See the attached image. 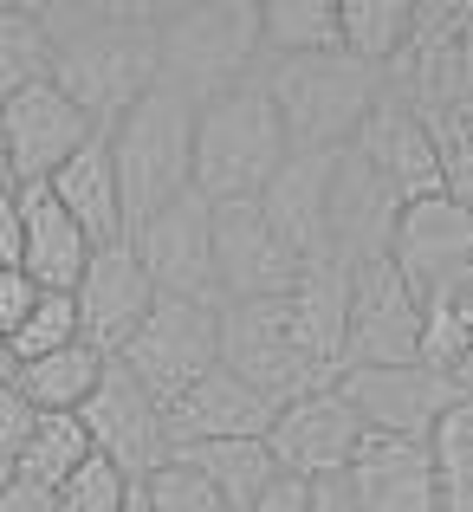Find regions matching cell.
I'll return each mask as SVG.
<instances>
[{"label": "cell", "instance_id": "cell-1", "mask_svg": "<svg viewBox=\"0 0 473 512\" xmlns=\"http://www.w3.org/2000/svg\"><path fill=\"white\" fill-rule=\"evenodd\" d=\"M52 39V85L98 130L156 91V0H33Z\"/></svg>", "mask_w": 473, "mask_h": 512}, {"label": "cell", "instance_id": "cell-2", "mask_svg": "<svg viewBox=\"0 0 473 512\" xmlns=\"http://www.w3.org/2000/svg\"><path fill=\"white\" fill-rule=\"evenodd\" d=\"M156 65V85L182 91L195 111L234 85H253L266 72L260 0H169L156 13Z\"/></svg>", "mask_w": 473, "mask_h": 512}, {"label": "cell", "instance_id": "cell-3", "mask_svg": "<svg viewBox=\"0 0 473 512\" xmlns=\"http://www.w3.org/2000/svg\"><path fill=\"white\" fill-rule=\"evenodd\" d=\"M286 163H292V143L260 78L221 91L195 111V195L208 208L260 201Z\"/></svg>", "mask_w": 473, "mask_h": 512}, {"label": "cell", "instance_id": "cell-4", "mask_svg": "<svg viewBox=\"0 0 473 512\" xmlns=\"http://www.w3.org/2000/svg\"><path fill=\"white\" fill-rule=\"evenodd\" d=\"M279 124H286L292 156H337L357 143L370 111L383 104V72L357 65L350 52H318V59H279L260 72Z\"/></svg>", "mask_w": 473, "mask_h": 512}, {"label": "cell", "instance_id": "cell-5", "mask_svg": "<svg viewBox=\"0 0 473 512\" xmlns=\"http://www.w3.org/2000/svg\"><path fill=\"white\" fill-rule=\"evenodd\" d=\"M104 143H111L117 195H124V240L195 188V104L182 91L156 85L104 130Z\"/></svg>", "mask_w": 473, "mask_h": 512}, {"label": "cell", "instance_id": "cell-6", "mask_svg": "<svg viewBox=\"0 0 473 512\" xmlns=\"http://www.w3.org/2000/svg\"><path fill=\"white\" fill-rule=\"evenodd\" d=\"M221 370H234L253 396H266L273 409L312 396V389H331L337 370L318 357V344L305 338L299 312L286 299H240L221 305Z\"/></svg>", "mask_w": 473, "mask_h": 512}, {"label": "cell", "instance_id": "cell-7", "mask_svg": "<svg viewBox=\"0 0 473 512\" xmlns=\"http://www.w3.org/2000/svg\"><path fill=\"white\" fill-rule=\"evenodd\" d=\"M117 363H124L156 402H175L182 389H195L208 370H221V305L156 299L150 318L137 325V338L124 344Z\"/></svg>", "mask_w": 473, "mask_h": 512}, {"label": "cell", "instance_id": "cell-8", "mask_svg": "<svg viewBox=\"0 0 473 512\" xmlns=\"http://www.w3.org/2000/svg\"><path fill=\"white\" fill-rule=\"evenodd\" d=\"M344 402L357 409L363 435L389 441H435V428L454 415L461 389L454 376L428 370V363H383V370H344L337 376Z\"/></svg>", "mask_w": 473, "mask_h": 512}, {"label": "cell", "instance_id": "cell-9", "mask_svg": "<svg viewBox=\"0 0 473 512\" xmlns=\"http://www.w3.org/2000/svg\"><path fill=\"white\" fill-rule=\"evenodd\" d=\"M78 422H85V435H91V454H104L124 480H150L175 454L169 448V422H162V402L117 357L104 363V383L91 389V402L78 409Z\"/></svg>", "mask_w": 473, "mask_h": 512}, {"label": "cell", "instance_id": "cell-10", "mask_svg": "<svg viewBox=\"0 0 473 512\" xmlns=\"http://www.w3.org/2000/svg\"><path fill=\"white\" fill-rule=\"evenodd\" d=\"M383 363H422V299L389 260H370L350 273L344 370H383Z\"/></svg>", "mask_w": 473, "mask_h": 512}, {"label": "cell", "instance_id": "cell-11", "mask_svg": "<svg viewBox=\"0 0 473 512\" xmlns=\"http://www.w3.org/2000/svg\"><path fill=\"white\" fill-rule=\"evenodd\" d=\"M143 273H150L156 299H195V305H221L214 286V208L188 188L182 201H169L162 214L130 234Z\"/></svg>", "mask_w": 473, "mask_h": 512}, {"label": "cell", "instance_id": "cell-12", "mask_svg": "<svg viewBox=\"0 0 473 512\" xmlns=\"http://www.w3.org/2000/svg\"><path fill=\"white\" fill-rule=\"evenodd\" d=\"M389 266L402 273V286L415 299H435L473 279V214L448 195L409 201L396 214V234H389Z\"/></svg>", "mask_w": 473, "mask_h": 512}, {"label": "cell", "instance_id": "cell-13", "mask_svg": "<svg viewBox=\"0 0 473 512\" xmlns=\"http://www.w3.org/2000/svg\"><path fill=\"white\" fill-rule=\"evenodd\" d=\"M266 448H273L279 474L318 487V480H344L350 454L363 448V422L344 402V389L331 383V389H312V396L286 402L273 415V428H266Z\"/></svg>", "mask_w": 473, "mask_h": 512}, {"label": "cell", "instance_id": "cell-14", "mask_svg": "<svg viewBox=\"0 0 473 512\" xmlns=\"http://www.w3.org/2000/svg\"><path fill=\"white\" fill-rule=\"evenodd\" d=\"M299 279H305V266L292 260V247L266 227L260 201H227V208H214V286H221V305L286 299Z\"/></svg>", "mask_w": 473, "mask_h": 512}, {"label": "cell", "instance_id": "cell-15", "mask_svg": "<svg viewBox=\"0 0 473 512\" xmlns=\"http://www.w3.org/2000/svg\"><path fill=\"white\" fill-rule=\"evenodd\" d=\"M91 137H98V124H91L59 85H33V91H20V98L0 104V150H7L20 188L26 182H52Z\"/></svg>", "mask_w": 473, "mask_h": 512}, {"label": "cell", "instance_id": "cell-16", "mask_svg": "<svg viewBox=\"0 0 473 512\" xmlns=\"http://www.w3.org/2000/svg\"><path fill=\"white\" fill-rule=\"evenodd\" d=\"M72 305H78V338H85L91 350H104V357H124V344L137 338V325L156 305V286H150V273H143L137 247L117 240V247L91 253Z\"/></svg>", "mask_w": 473, "mask_h": 512}, {"label": "cell", "instance_id": "cell-17", "mask_svg": "<svg viewBox=\"0 0 473 512\" xmlns=\"http://www.w3.org/2000/svg\"><path fill=\"white\" fill-rule=\"evenodd\" d=\"M396 214H402V195L389 188V175L363 150H337V163H331V253L350 273L370 260H389Z\"/></svg>", "mask_w": 473, "mask_h": 512}, {"label": "cell", "instance_id": "cell-18", "mask_svg": "<svg viewBox=\"0 0 473 512\" xmlns=\"http://www.w3.org/2000/svg\"><path fill=\"white\" fill-rule=\"evenodd\" d=\"M357 512H441L435 487V454L428 441H389V435H363V448L350 454L344 480Z\"/></svg>", "mask_w": 473, "mask_h": 512}, {"label": "cell", "instance_id": "cell-19", "mask_svg": "<svg viewBox=\"0 0 473 512\" xmlns=\"http://www.w3.org/2000/svg\"><path fill=\"white\" fill-rule=\"evenodd\" d=\"M273 402L253 396L234 370H208L195 389H182L175 402H162V422H169V448H208V441H260L273 428Z\"/></svg>", "mask_w": 473, "mask_h": 512}, {"label": "cell", "instance_id": "cell-20", "mask_svg": "<svg viewBox=\"0 0 473 512\" xmlns=\"http://www.w3.org/2000/svg\"><path fill=\"white\" fill-rule=\"evenodd\" d=\"M331 163H337V156H292V163L273 175V188L260 195L266 227L292 247L299 266L337 260V253H331ZM337 266H344V260H337Z\"/></svg>", "mask_w": 473, "mask_h": 512}, {"label": "cell", "instance_id": "cell-21", "mask_svg": "<svg viewBox=\"0 0 473 512\" xmlns=\"http://www.w3.org/2000/svg\"><path fill=\"white\" fill-rule=\"evenodd\" d=\"M350 150H363L376 169L389 175V188L402 195V208H409V201L441 195L435 130H428V117H422V111H409L402 98H389V85H383V104L370 111V124L357 130V143H350Z\"/></svg>", "mask_w": 473, "mask_h": 512}, {"label": "cell", "instance_id": "cell-22", "mask_svg": "<svg viewBox=\"0 0 473 512\" xmlns=\"http://www.w3.org/2000/svg\"><path fill=\"white\" fill-rule=\"evenodd\" d=\"M20 221H26L20 273L33 279L39 292H78V279H85V266H91V253H98V247H91L85 227L59 208V195H52L46 182H26L20 188Z\"/></svg>", "mask_w": 473, "mask_h": 512}, {"label": "cell", "instance_id": "cell-23", "mask_svg": "<svg viewBox=\"0 0 473 512\" xmlns=\"http://www.w3.org/2000/svg\"><path fill=\"white\" fill-rule=\"evenodd\" d=\"M46 188L59 195V208L85 227L91 247H117V240H124V195H117V169H111V143H104V130L59 175H52Z\"/></svg>", "mask_w": 473, "mask_h": 512}, {"label": "cell", "instance_id": "cell-24", "mask_svg": "<svg viewBox=\"0 0 473 512\" xmlns=\"http://www.w3.org/2000/svg\"><path fill=\"white\" fill-rule=\"evenodd\" d=\"M104 350H91L85 338L52 350V357H33L13 370V389H20L26 402H33V415H78L91 402V389L104 383Z\"/></svg>", "mask_w": 473, "mask_h": 512}, {"label": "cell", "instance_id": "cell-25", "mask_svg": "<svg viewBox=\"0 0 473 512\" xmlns=\"http://www.w3.org/2000/svg\"><path fill=\"white\" fill-rule=\"evenodd\" d=\"M175 461L195 467V474L227 500V512H253V500L279 480V461H273V448H266V435L260 441H208V448H182Z\"/></svg>", "mask_w": 473, "mask_h": 512}, {"label": "cell", "instance_id": "cell-26", "mask_svg": "<svg viewBox=\"0 0 473 512\" xmlns=\"http://www.w3.org/2000/svg\"><path fill=\"white\" fill-rule=\"evenodd\" d=\"M409 33H415V0H337V39L370 72H389L409 52Z\"/></svg>", "mask_w": 473, "mask_h": 512}, {"label": "cell", "instance_id": "cell-27", "mask_svg": "<svg viewBox=\"0 0 473 512\" xmlns=\"http://www.w3.org/2000/svg\"><path fill=\"white\" fill-rule=\"evenodd\" d=\"M260 46H266V65L344 52V39H337V0H266L260 7Z\"/></svg>", "mask_w": 473, "mask_h": 512}, {"label": "cell", "instance_id": "cell-28", "mask_svg": "<svg viewBox=\"0 0 473 512\" xmlns=\"http://www.w3.org/2000/svg\"><path fill=\"white\" fill-rule=\"evenodd\" d=\"M33 85H52V39L33 0H0V104Z\"/></svg>", "mask_w": 473, "mask_h": 512}, {"label": "cell", "instance_id": "cell-29", "mask_svg": "<svg viewBox=\"0 0 473 512\" xmlns=\"http://www.w3.org/2000/svg\"><path fill=\"white\" fill-rule=\"evenodd\" d=\"M85 461H91V435H85V422H78V415H39V422H33V441H26L20 461H13V480L59 493Z\"/></svg>", "mask_w": 473, "mask_h": 512}, {"label": "cell", "instance_id": "cell-30", "mask_svg": "<svg viewBox=\"0 0 473 512\" xmlns=\"http://www.w3.org/2000/svg\"><path fill=\"white\" fill-rule=\"evenodd\" d=\"M467 350H473V299H467V286L422 299V363L428 370L454 376Z\"/></svg>", "mask_w": 473, "mask_h": 512}, {"label": "cell", "instance_id": "cell-31", "mask_svg": "<svg viewBox=\"0 0 473 512\" xmlns=\"http://www.w3.org/2000/svg\"><path fill=\"white\" fill-rule=\"evenodd\" d=\"M428 454H435L441 512H473V402H454V415L435 428Z\"/></svg>", "mask_w": 473, "mask_h": 512}, {"label": "cell", "instance_id": "cell-32", "mask_svg": "<svg viewBox=\"0 0 473 512\" xmlns=\"http://www.w3.org/2000/svg\"><path fill=\"white\" fill-rule=\"evenodd\" d=\"M65 344H78V305H72V292H39V305L26 312V325L7 338L13 370L33 363V357H52V350H65Z\"/></svg>", "mask_w": 473, "mask_h": 512}, {"label": "cell", "instance_id": "cell-33", "mask_svg": "<svg viewBox=\"0 0 473 512\" xmlns=\"http://www.w3.org/2000/svg\"><path fill=\"white\" fill-rule=\"evenodd\" d=\"M428 130H435V156H441V195L473 214V117L441 111V117H428Z\"/></svg>", "mask_w": 473, "mask_h": 512}, {"label": "cell", "instance_id": "cell-34", "mask_svg": "<svg viewBox=\"0 0 473 512\" xmlns=\"http://www.w3.org/2000/svg\"><path fill=\"white\" fill-rule=\"evenodd\" d=\"M143 493H150V512H227L221 493H214L188 461H175V454L143 480Z\"/></svg>", "mask_w": 473, "mask_h": 512}, {"label": "cell", "instance_id": "cell-35", "mask_svg": "<svg viewBox=\"0 0 473 512\" xmlns=\"http://www.w3.org/2000/svg\"><path fill=\"white\" fill-rule=\"evenodd\" d=\"M124 493H130V480L117 474L104 454H91V461L78 467L52 500H59V512H124Z\"/></svg>", "mask_w": 473, "mask_h": 512}, {"label": "cell", "instance_id": "cell-36", "mask_svg": "<svg viewBox=\"0 0 473 512\" xmlns=\"http://www.w3.org/2000/svg\"><path fill=\"white\" fill-rule=\"evenodd\" d=\"M33 422H39V415H33V402H26L13 383H0V467H13V461H20V448L33 441Z\"/></svg>", "mask_w": 473, "mask_h": 512}, {"label": "cell", "instance_id": "cell-37", "mask_svg": "<svg viewBox=\"0 0 473 512\" xmlns=\"http://www.w3.org/2000/svg\"><path fill=\"white\" fill-rule=\"evenodd\" d=\"M39 305V286L26 273H0V338H13V331L26 325V312Z\"/></svg>", "mask_w": 473, "mask_h": 512}, {"label": "cell", "instance_id": "cell-38", "mask_svg": "<svg viewBox=\"0 0 473 512\" xmlns=\"http://www.w3.org/2000/svg\"><path fill=\"white\" fill-rule=\"evenodd\" d=\"M20 247H26V221H20V188L0 201V266L20 273Z\"/></svg>", "mask_w": 473, "mask_h": 512}, {"label": "cell", "instance_id": "cell-39", "mask_svg": "<svg viewBox=\"0 0 473 512\" xmlns=\"http://www.w3.org/2000/svg\"><path fill=\"white\" fill-rule=\"evenodd\" d=\"M253 512H312V487H305V480H292V474H279L273 487L253 500Z\"/></svg>", "mask_w": 473, "mask_h": 512}, {"label": "cell", "instance_id": "cell-40", "mask_svg": "<svg viewBox=\"0 0 473 512\" xmlns=\"http://www.w3.org/2000/svg\"><path fill=\"white\" fill-rule=\"evenodd\" d=\"M0 512H59L46 487H26V480H7V493H0Z\"/></svg>", "mask_w": 473, "mask_h": 512}, {"label": "cell", "instance_id": "cell-41", "mask_svg": "<svg viewBox=\"0 0 473 512\" xmlns=\"http://www.w3.org/2000/svg\"><path fill=\"white\" fill-rule=\"evenodd\" d=\"M448 111H467L473 117V20H467V33H461V91H454Z\"/></svg>", "mask_w": 473, "mask_h": 512}, {"label": "cell", "instance_id": "cell-42", "mask_svg": "<svg viewBox=\"0 0 473 512\" xmlns=\"http://www.w3.org/2000/svg\"><path fill=\"white\" fill-rule=\"evenodd\" d=\"M312 512H357V506H350V493L337 487V480H318V487H312Z\"/></svg>", "mask_w": 473, "mask_h": 512}, {"label": "cell", "instance_id": "cell-43", "mask_svg": "<svg viewBox=\"0 0 473 512\" xmlns=\"http://www.w3.org/2000/svg\"><path fill=\"white\" fill-rule=\"evenodd\" d=\"M454 389H461V402H473V350L461 357V370H454Z\"/></svg>", "mask_w": 473, "mask_h": 512}, {"label": "cell", "instance_id": "cell-44", "mask_svg": "<svg viewBox=\"0 0 473 512\" xmlns=\"http://www.w3.org/2000/svg\"><path fill=\"white\" fill-rule=\"evenodd\" d=\"M124 512H150V493H143V480H130V493H124Z\"/></svg>", "mask_w": 473, "mask_h": 512}, {"label": "cell", "instance_id": "cell-45", "mask_svg": "<svg viewBox=\"0 0 473 512\" xmlns=\"http://www.w3.org/2000/svg\"><path fill=\"white\" fill-rule=\"evenodd\" d=\"M13 188H20V175H13V163H7V150H0V201H7Z\"/></svg>", "mask_w": 473, "mask_h": 512}, {"label": "cell", "instance_id": "cell-46", "mask_svg": "<svg viewBox=\"0 0 473 512\" xmlns=\"http://www.w3.org/2000/svg\"><path fill=\"white\" fill-rule=\"evenodd\" d=\"M0 383H13V350H7V338H0Z\"/></svg>", "mask_w": 473, "mask_h": 512}, {"label": "cell", "instance_id": "cell-47", "mask_svg": "<svg viewBox=\"0 0 473 512\" xmlns=\"http://www.w3.org/2000/svg\"><path fill=\"white\" fill-rule=\"evenodd\" d=\"M7 480H13V467H0V493H7Z\"/></svg>", "mask_w": 473, "mask_h": 512}, {"label": "cell", "instance_id": "cell-48", "mask_svg": "<svg viewBox=\"0 0 473 512\" xmlns=\"http://www.w3.org/2000/svg\"><path fill=\"white\" fill-rule=\"evenodd\" d=\"M467 299H473V279H467Z\"/></svg>", "mask_w": 473, "mask_h": 512}, {"label": "cell", "instance_id": "cell-49", "mask_svg": "<svg viewBox=\"0 0 473 512\" xmlns=\"http://www.w3.org/2000/svg\"><path fill=\"white\" fill-rule=\"evenodd\" d=\"M0 273H7V266H0Z\"/></svg>", "mask_w": 473, "mask_h": 512}]
</instances>
